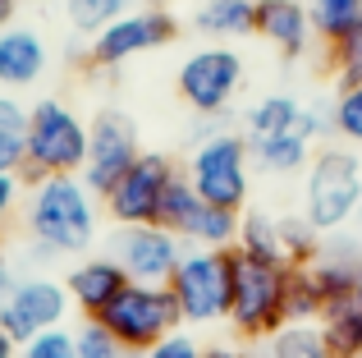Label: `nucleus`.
Masks as SVG:
<instances>
[{
	"instance_id": "e433bc0d",
	"label": "nucleus",
	"mask_w": 362,
	"mask_h": 358,
	"mask_svg": "<svg viewBox=\"0 0 362 358\" xmlns=\"http://www.w3.org/2000/svg\"><path fill=\"white\" fill-rule=\"evenodd\" d=\"M0 358H18V345H14V340H9V335H5V331H0Z\"/></svg>"
},
{
	"instance_id": "a211bd4d",
	"label": "nucleus",
	"mask_w": 362,
	"mask_h": 358,
	"mask_svg": "<svg viewBox=\"0 0 362 358\" xmlns=\"http://www.w3.org/2000/svg\"><path fill=\"white\" fill-rule=\"evenodd\" d=\"M179 239H184L188 248H234V239H239V212L197 202L193 212H188V221L179 225Z\"/></svg>"
},
{
	"instance_id": "f3484780",
	"label": "nucleus",
	"mask_w": 362,
	"mask_h": 358,
	"mask_svg": "<svg viewBox=\"0 0 362 358\" xmlns=\"http://www.w3.org/2000/svg\"><path fill=\"white\" fill-rule=\"evenodd\" d=\"M312 143H317V138H312L308 129H289V134H252L247 138V156H252V166L266 171V175H293V171H308Z\"/></svg>"
},
{
	"instance_id": "a878e982",
	"label": "nucleus",
	"mask_w": 362,
	"mask_h": 358,
	"mask_svg": "<svg viewBox=\"0 0 362 358\" xmlns=\"http://www.w3.org/2000/svg\"><path fill=\"white\" fill-rule=\"evenodd\" d=\"M280 243H284V262H289V267H308L321 253V234L312 230L303 216H284L280 221Z\"/></svg>"
},
{
	"instance_id": "423d86ee",
	"label": "nucleus",
	"mask_w": 362,
	"mask_h": 358,
	"mask_svg": "<svg viewBox=\"0 0 362 358\" xmlns=\"http://www.w3.org/2000/svg\"><path fill=\"white\" fill-rule=\"evenodd\" d=\"M170 294L184 317V326H211L230 317V294H234V258L230 248H184Z\"/></svg>"
},
{
	"instance_id": "c756f323",
	"label": "nucleus",
	"mask_w": 362,
	"mask_h": 358,
	"mask_svg": "<svg viewBox=\"0 0 362 358\" xmlns=\"http://www.w3.org/2000/svg\"><path fill=\"white\" fill-rule=\"evenodd\" d=\"M330 120H335V134L344 138V143H358L362 147V83L339 88L335 106H330Z\"/></svg>"
},
{
	"instance_id": "f704fd0d",
	"label": "nucleus",
	"mask_w": 362,
	"mask_h": 358,
	"mask_svg": "<svg viewBox=\"0 0 362 358\" xmlns=\"http://www.w3.org/2000/svg\"><path fill=\"white\" fill-rule=\"evenodd\" d=\"M202 358H247V354L230 350V345H211V350H202Z\"/></svg>"
},
{
	"instance_id": "473e14b6",
	"label": "nucleus",
	"mask_w": 362,
	"mask_h": 358,
	"mask_svg": "<svg viewBox=\"0 0 362 358\" xmlns=\"http://www.w3.org/2000/svg\"><path fill=\"white\" fill-rule=\"evenodd\" d=\"M23 193H28V179L18 175V171H5V175H0V225H5L9 216L23 207Z\"/></svg>"
},
{
	"instance_id": "f257e3e1",
	"label": "nucleus",
	"mask_w": 362,
	"mask_h": 358,
	"mask_svg": "<svg viewBox=\"0 0 362 358\" xmlns=\"http://www.w3.org/2000/svg\"><path fill=\"white\" fill-rule=\"evenodd\" d=\"M23 230L37 248L55 253H88L97 239L101 197L83 184V175H46L33 179L23 193Z\"/></svg>"
},
{
	"instance_id": "ea45409f",
	"label": "nucleus",
	"mask_w": 362,
	"mask_h": 358,
	"mask_svg": "<svg viewBox=\"0 0 362 358\" xmlns=\"http://www.w3.org/2000/svg\"><path fill=\"white\" fill-rule=\"evenodd\" d=\"M358 216H362V207H358Z\"/></svg>"
},
{
	"instance_id": "0eeeda50",
	"label": "nucleus",
	"mask_w": 362,
	"mask_h": 358,
	"mask_svg": "<svg viewBox=\"0 0 362 358\" xmlns=\"http://www.w3.org/2000/svg\"><path fill=\"white\" fill-rule=\"evenodd\" d=\"M97 322L106 326L129 354L142 358L151 345H160L165 335H175L179 326H184V317H179V308H175L170 285H133L129 280V285L119 289V299L97 317Z\"/></svg>"
},
{
	"instance_id": "393cba45",
	"label": "nucleus",
	"mask_w": 362,
	"mask_h": 358,
	"mask_svg": "<svg viewBox=\"0 0 362 358\" xmlns=\"http://www.w3.org/2000/svg\"><path fill=\"white\" fill-rule=\"evenodd\" d=\"M119 14H129V0H64V18L88 37H97L101 28H110Z\"/></svg>"
},
{
	"instance_id": "4c0bfd02",
	"label": "nucleus",
	"mask_w": 362,
	"mask_h": 358,
	"mask_svg": "<svg viewBox=\"0 0 362 358\" xmlns=\"http://www.w3.org/2000/svg\"><path fill=\"white\" fill-rule=\"evenodd\" d=\"M14 9H18V0H0V28L14 18Z\"/></svg>"
},
{
	"instance_id": "4be33fe9",
	"label": "nucleus",
	"mask_w": 362,
	"mask_h": 358,
	"mask_svg": "<svg viewBox=\"0 0 362 358\" xmlns=\"http://www.w3.org/2000/svg\"><path fill=\"white\" fill-rule=\"evenodd\" d=\"M28 152V106L14 92H0V175L23 171Z\"/></svg>"
},
{
	"instance_id": "dca6fc26",
	"label": "nucleus",
	"mask_w": 362,
	"mask_h": 358,
	"mask_svg": "<svg viewBox=\"0 0 362 358\" xmlns=\"http://www.w3.org/2000/svg\"><path fill=\"white\" fill-rule=\"evenodd\" d=\"M124 285H129V276H124V267L110 258V253H106V258H83L78 267L69 271V280H64L69 304L78 308L83 317H101L119 299Z\"/></svg>"
},
{
	"instance_id": "aec40b11",
	"label": "nucleus",
	"mask_w": 362,
	"mask_h": 358,
	"mask_svg": "<svg viewBox=\"0 0 362 358\" xmlns=\"http://www.w3.org/2000/svg\"><path fill=\"white\" fill-rule=\"evenodd\" d=\"M308 14L326 46H339L344 37L362 33V0H308Z\"/></svg>"
},
{
	"instance_id": "b1692460",
	"label": "nucleus",
	"mask_w": 362,
	"mask_h": 358,
	"mask_svg": "<svg viewBox=\"0 0 362 358\" xmlns=\"http://www.w3.org/2000/svg\"><path fill=\"white\" fill-rule=\"evenodd\" d=\"M321 335H326L335 358H362V304H339L321 317Z\"/></svg>"
},
{
	"instance_id": "c9c22d12",
	"label": "nucleus",
	"mask_w": 362,
	"mask_h": 358,
	"mask_svg": "<svg viewBox=\"0 0 362 358\" xmlns=\"http://www.w3.org/2000/svg\"><path fill=\"white\" fill-rule=\"evenodd\" d=\"M9 289H14V276H9V267H5V262H0V308H5Z\"/></svg>"
},
{
	"instance_id": "6ab92c4d",
	"label": "nucleus",
	"mask_w": 362,
	"mask_h": 358,
	"mask_svg": "<svg viewBox=\"0 0 362 358\" xmlns=\"http://www.w3.org/2000/svg\"><path fill=\"white\" fill-rule=\"evenodd\" d=\"M257 18V0H197L193 9V28L216 42H230V37H247Z\"/></svg>"
},
{
	"instance_id": "ddd939ff",
	"label": "nucleus",
	"mask_w": 362,
	"mask_h": 358,
	"mask_svg": "<svg viewBox=\"0 0 362 358\" xmlns=\"http://www.w3.org/2000/svg\"><path fill=\"white\" fill-rule=\"evenodd\" d=\"M69 308H74V304H69V289H64L60 280H51V276L14 280L5 308H0V331H5L14 345H28L33 335L60 326Z\"/></svg>"
},
{
	"instance_id": "cd10ccee",
	"label": "nucleus",
	"mask_w": 362,
	"mask_h": 358,
	"mask_svg": "<svg viewBox=\"0 0 362 358\" xmlns=\"http://www.w3.org/2000/svg\"><path fill=\"white\" fill-rule=\"evenodd\" d=\"M74 358H138L129 354L97 317H83V326L74 331Z\"/></svg>"
},
{
	"instance_id": "412c9836",
	"label": "nucleus",
	"mask_w": 362,
	"mask_h": 358,
	"mask_svg": "<svg viewBox=\"0 0 362 358\" xmlns=\"http://www.w3.org/2000/svg\"><path fill=\"white\" fill-rule=\"evenodd\" d=\"M234 248L247 253V258H262V262H284V243H280V216H266V212H239V239ZM289 267V262H284Z\"/></svg>"
},
{
	"instance_id": "f03ea898",
	"label": "nucleus",
	"mask_w": 362,
	"mask_h": 358,
	"mask_svg": "<svg viewBox=\"0 0 362 358\" xmlns=\"http://www.w3.org/2000/svg\"><path fill=\"white\" fill-rule=\"evenodd\" d=\"M83 161H88V120L64 101L42 97L28 110V152L18 175L28 184L46 175H83Z\"/></svg>"
},
{
	"instance_id": "5701e85b",
	"label": "nucleus",
	"mask_w": 362,
	"mask_h": 358,
	"mask_svg": "<svg viewBox=\"0 0 362 358\" xmlns=\"http://www.w3.org/2000/svg\"><path fill=\"white\" fill-rule=\"evenodd\" d=\"M266 358H335L321 335V326L312 322H284L280 331L266 340Z\"/></svg>"
},
{
	"instance_id": "2f4dec72",
	"label": "nucleus",
	"mask_w": 362,
	"mask_h": 358,
	"mask_svg": "<svg viewBox=\"0 0 362 358\" xmlns=\"http://www.w3.org/2000/svg\"><path fill=\"white\" fill-rule=\"evenodd\" d=\"M335 51V69H339V88H354L362 83V33L344 37L339 46H330Z\"/></svg>"
},
{
	"instance_id": "7ed1b4c3",
	"label": "nucleus",
	"mask_w": 362,
	"mask_h": 358,
	"mask_svg": "<svg viewBox=\"0 0 362 358\" xmlns=\"http://www.w3.org/2000/svg\"><path fill=\"white\" fill-rule=\"evenodd\" d=\"M234 258V294H230V317L225 322L243 340H271L289 317H284V294H289V271L284 262H262L247 253L230 248Z\"/></svg>"
},
{
	"instance_id": "f8f14e48",
	"label": "nucleus",
	"mask_w": 362,
	"mask_h": 358,
	"mask_svg": "<svg viewBox=\"0 0 362 358\" xmlns=\"http://www.w3.org/2000/svg\"><path fill=\"white\" fill-rule=\"evenodd\" d=\"M175 33H179L175 14H165V9H129V14H119L110 28H101V33L92 37L88 60L97 64V69H119L133 55L175 42Z\"/></svg>"
},
{
	"instance_id": "1a4fd4ad",
	"label": "nucleus",
	"mask_w": 362,
	"mask_h": 358,
	"mask_svg": "<svg viewBox=\"0 0 362 358\" xmlns=\"http://www.w3.org/2000/svg\"><path fill=\"white\" fill-rule=\"evenodd\" d=\"M110 258L124 267L133 285H170L179 258H184V239L165 225H115Z\"/></svg>"
},
{
	"instance_id": "72a5a7b5",
	"label": "nucleus",
	"mask_w": 362,
	"mask_h": 358,
	"mask_svg": "<svg viewBox=\"0 0 362 358\" xmlns=\"http://www.w3.org/2000/svg\"><path fill=\"white\" fill-rule=\"evenodd\" d=\"M142 358H202V345L193 340V335H184V331H175V335H165L160 345H151Z\"/></svg>"
},
{
	"instance_id": "bb28decb",
	"label": "nucleus",
	"mask_w": 362,
	"mask_h": 358,
	"mask_svg": "<svg viewBox=\"0 0 362 358\" xmlns=\"http://www.w3.org/2000/svg\"><path fill=\"white\" fill-rule=\"evenodd\" d=\"M321 313H326V308H321V294H317V285H312L308 267H293L289 271V294H284V317H289V322H317Z\"/></svg>"
},
{
	"instance_id": "9b49d317",
	"label": "nucleus",
	"mask_w": 362,
	"mask_h": 358,
	"mask_svg": "<svg viewBox=\"0 0 362 358\" xmlns=\"http://www.w3.org/2000/svg\"><path fill=\"white\" fill-rule=\"evenodd\" d=\"M138 156H142V147H138V129H133V120L124 115V110H101V115L88 125L83 184H88L97 197H106Z\"/></svg>"
},
{
	"instance_id": "2eb2a0df",
	"label": "nucleus",
	"mask_w": 362,
	"mask_h": 358,
	"mask_svg": "<svg viewBox=\"0 0 362 358\" xmlns=\"http://www.w3.org/2000/svg\"><path fill=\"white\" fill-rule=\"evenodd\" d=\"M46 64H51V51H46L37 28H18V23L0 28V92L33 88L46 74Z\"/></svg>"
},
{
	"instance_id": "6e6552de",
	"label": "nucleus",
	"mask_w": 362,
	"mask_h": 358,
	"mask_svg": "<svg viewBox=\"0 0 362 358\" xmlns=\"http://www.w3.org/2000/svg\"><path fill=\"white\" fill-rule=\"evenodd\" d=\"M239 83H243V55L234 46H202L179 64V97L206 120L225 115Z\"/></svg>"
},
{
	"instance_id": "7c9ffc66",
	"label": "nucleus",
	"mask_w": 362,
	"mask_h": 358,
	"mask_svg": "<svg viewBox=\"0 0 362 358\" xmlns=\"http://www.w3.org/2000/svg\"><path fill=\"white\" fill-rule=\"evenodd\" d=\"M18 358H74V331L51 326V331L33 335L28 345H18Z\"/></svg>"
},
{
	"instance_id": "20e7f679",
	"label": "nucleus",
	"mask_w": 362,
	"mask_h": 358,
	"mask_svg": "<svg viewBox=\"0 0 362 358\" xmlns=\"http://www.w3.org/2000/svg\"><path fill=\"white\" fill-rule=\"evenodd\" d=\"M362 207V161L344 147H326L308 161L303 179V221L317 234L344 230Z\"/></svg>"
},
{
	"instance_id": "9d476101",
	"label": "nucleus",
	"mask_w": 362,
	"mask_h": 358,
	"mask_svg": "<svg viewBox=\"0 0 362 358\" xmlns=\"http://www.w3.org/2000/svg\"><path fill=\"white\" fill-rule=\"evenodd\" d=\"M175 161L160 152H142L138 161L124 171V179L115 188H110L106 197H101V207H106V216L115 225H156L160 216V197H165L170 179H175Z\"/></svg>"
},
{
	"instance_id": "c85d7f7f",
	"label": "nucleus",
	"mask_w": 362,
	"mask_h": 358,
	"mask_svg": "<svg viewBox=\"0 0 362 358\" xmlns=\"http://www.w3.org/2000/svg\"><path fill=\"white\" fill-rule=\"evenodd\" d=\"M202 202V197L193 193V184H188V175L179 171L175 179H170V188H165V197H160V216H156V225H165V230H175L179 234V225L188 221V212Z\"/></svg>"
},
{
	"instance_id": "58836bf2",
	"label": "nucleus",
	"mask_w": 362,
	"mask_h": 358,
	"mask_svg": "<svg viewBox=\"0 0 362 358\" xmlns=\"http://www.w3.org/2000/svg\"><path fill=\"white\" fill-rule=\"evenodd\" d=\"M358 304H362V262H358Z\"/></svg>"
},
{
	"instance_id": "39448f33",
	"label": "nucleus",
	"mask_w": 362,
	"mask_h": 358,
	"mask_svg": "<svg viewBox=\"0 0 362 358\" xmlns=\"http://www.w3.org/2000/svg\"><path fill=\"white\" fill-rule=\"evenodd\" d=\"M188 184L202 202L225 207V212H243L247 184H252V156H247V138L230 129H206L197 134V147L188 156Z\"/></svg>"
},
{
	"instance_id": "4468645a",
	"label": "nucleus",
	"mask_w": 362,
	"mask_h": 358,
	"mask_svg": "<svg viewBox=\"0 0 362 358\" xmlns=\"http://www.w3.org/2000/svg\"><path fill=\"white\" fill-rule=\"evenodd\" d=\"M252 33L262 42H271L280 55H289V60L317 42V28H312V14L303 0H257Z\"/></svg>"
}]
</instances>
